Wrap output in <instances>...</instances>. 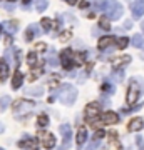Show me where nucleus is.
<instances>
[{"label":"nucleus","mask_w":144,"mask_h":150,"mask_svg":"<svg viewBox=\"0 0 144 150\" xmlns=\"http://www.w3.org/2000/svg\"><path fill=\"white\" fill-rule=\"evenodd\" d=\"M25 93H29V95H42L44 93V87H27L25 88Z\"/></svg>","instance_id":"nucleus-21"},{"label":"nucleus","mask_w":144,"mask_h":150,"mask_svg":"<svg viewBox=\"0 0 144 150\" xmlns=\"http://www.w3.org/2000/svg\"><path fill=\"white\" fill-rule=\"evenodd\" d=\"M75 57V64L77 65H82L85 62V54L84 52H77V54H72Z\"/></svg>","instance_id":"nucleus-26"},{"label":"nucleus","mask_w":144,"mask_h":150,"mask_svg":"<svg viewBox=\"0 0 144 150\" xmlns=\"http://www.w3.org/2000/svg\"><path fill=\"white\" fill-rule=\"evenodd\" d=\"M2 130H4V123H0V132H2Z\"/></svg>","instance_id":"nucleus-43"},{"label":"nucleus","mask_w":144,"mask_h":150,"mask_svg":"<svg viewBox=\"0 0 144 150\" xmlns=\"http://www.w3.org/2000/svg\"><path fill=\"white\" fill-rule=\"evenodd\" d=\"M143 127H144V120L141 117H138V118H133V120L129 122L128 130L129 132H138V130H141Z\"/></svg>","instance_id":"nucleus-13"},{"label":"nucleus","mask_w":144,"mask_h":150,"mask_svg":"<svg viewBox=\"0 0 144 150\" xmlns=\"http://www.w3.org/2000/svg\"><path fill=\"white\" fill-rule=\"evenodd\" d=\"M141 28H143V32H144V20L141 22Z\"/></svg>","instance_id":"nucleus-42"},{"label":"nucleus","mask_w":144,"mask_h":150,"mask_svg":"<svg viewBox=\"0 0 144 150\" xmlns=\"http://www.w3.org/2000/svg\"><path fill=\"white\" fill-rule=\"evenodd\" d=\"M57 85H59V79H57V77H52V79L49 80V87H50V88H55Z\"/></svg>","instance_id":"nucleus-34"},{"label":"nucleus","mask_w":144,"mask_h":150,"mask_svg":"<svg viewBox=\"0 0 144 150\" xmlns=\"http://www.w3.org/2000/svg\"><path fill=\"white\" fill-rule=\"evenodd\" d=\"M60 134H62V137H64V142H62V150L69 149L70 142H72V129H70V125H67V123L60 125Z\"/></svg>","instance_id":"nucleus-8"},{"label":"nucleus","mask_w":144,"mask_h":150,"mask_svg":"<svg viewBox=\"0 0 144 150\" xmlns=\"http://www.w3.org/2000/svg\"><path fill=\"white\" fill-rule=\"evenodd\" d=\"M129 62H131V57H128V55H126V57H119V59H116L112 62V67H114V69H121L123 65H128Z\"/></svg>","instance_id":"nucleus-20"},{"label":"nucleus","mask_w":144,"mask_h":150,"mask_svg":"<svg viewBox=\"0 0 144 150\" xmlns=\"http://www.w3.org/2000/svg\"><path fill=\"white\" fill-rule=\"evenodd\" d=\"M57 64H59V62H57V57L52 54L49 57V65H50V67H57Z\"/></svg>","instance_id":"nucleus-35"},{"label":"nucleus","mask_w":144,"mask_h":150,"mask_svg":"<svg viewBox=\"0 0 144 150\" xmlns=\"http://www.w3.org/2000/svg\"><path fill=\"white\" fill-rule=\"evenodd\" d=\"M65 2H67L69 5H75V4H77V0H65Z\"/></svg>","instance_id":"nucleus-41"},{"label":"nucleus","mask_w":144,"mask_h":150,"mask_svg":"<svg viewBox=\"0 0 144 150\" xmlns=\"http://www.w3.org/2000/svg\"><path fill=\"white\" fill-rule=\"evenodd\" d=\"M2 28L5 30L9 35H14V33L19 30V22H15V20H10V22H5L4 25H2Z\"/></svg>","instance_id":"nucleus-15"},{"label":"nucleus","mask_w":144,"mask_h":150,"mask_svg":"<svg viewBox=\"0 0 144 150\" xmlns=\"http://www.w3.org/2000/svg\"><path fill=\"white\" fill-rule=\"evenodd\" d=\"M102 139H104V130H97L96 134H94V137H92L91 144L87 145V150H94V149H97Z\"/></svg>","instance_id":"nucleus-11"},{"label":"nucleus","mask_w":144,"mask_h":150,"mask_svg":"<svg viewBox=\"0 0 144 150\" xmlns=\"http://www.w3.org/2000/svg\"><path fill=\"white\" fill-rule=\"evenodd\" d=\"M52 98H59V102H62L64 105H72L77 98V88L65 83L57 90V97H52Z\"/></svg>","instance_id":"nucleus-1"},{"label":"nucleus","mask_w":144,"mask_h":150,"mask_svg":"<svg viewBox=\"0 0 144 150\" xmlns=\"http://www.w3.org/2000/svg\"><path fill=\"white\" fill-rule=\"evenodd\" d=\"M85 140H87V130H85V127H80L77 132V147L79 149L85 144Z\"/></svg>","instance_id":"nucleus-19"},{"label":"nucleus","mask_w":144,"mask_h":150,"mask_svg":"<svg viewBox=\"0 0 144 150\" xmlns=\"http://www.w3.org/2000/svg\"><path fill=\"white\" fill-rule=\"evenodd\" d=\"M107 2L109 0H94V7H96L97 10H106Z\"/></svg>","instance_id":"nucleus-25"},{"label":"nucleus","mask_w":144,"mask_h":150,"mask_svg":"<svg viewBox=\"0 0 144 150\" xmlns=\"http://www.w3.org/2000/svg\"><path fill=\"white\" fill-rule=\"evenodd\" d=\"M114 43H116V40H114V37H111V35H106V37L99 38V48H101V50H107V48L111 47V45H114Z\"/></svg>","instance_id":"nucleus-14"},{"label":"nucleus","mask_w":144,"mask_h":150,"mask_svg":"<svg viewBox=\"0 0 144 150\" xmlns=\"http://www.w3.org/2000/svg\"><path fill=\"white\" fill-rule=\"evenodd\" d=\"M0 150H4V149H0Z\"/></svg>","instance_id":"nucleus-46"},{"label":"nucleus","mask_w":144,"mask_h":150,"mask_svg":"<svg viewBox=\"0 0 144 150\" xmlns=\"http://www.w3.org/2000/svg\"><path fill=\"white\" fill-rule=\"evenodd\" d=\"M29 2H30V0H24V4H25V5H27V4H29Z\"/></svg>","instance_id":"nucleus-44"},{"label":"nucleus","mask_w":144,"mask_h":150,"mask_svg":"<svg viewBox=\"0 0 144 150\" xmlns=\"http://www.w3.org/2000/svg\"><path fill=\"white\" fill-rule=\"evenodd\" d=\"M34 108V102L32 100H27V98H19L17 102H14V115L17 118L24 117L27 113H30Z\"/></svg>","instance_id":"nucleus-2"},{"label":"nucleus","mask_w":144,"mask_h":150,"mask_svg":"<svg viewBox=\"0 0 144 150\" xmlns=\"http://www.w3.org/2000/svg\"><path fill=\"white\" fill-rule=\"evenodd\" d=\"M19 147H29L30 150H37V140L35 139H24V140H20L19 142Z\"/></svg>","instance_id":"nucleus-17"},{"label":"nucleus","mask_w":144,"mask_h":150,"mask_svg":"<svg viewBox=\"0 0 144 150\" xmlns=\"http://www.w3.org/2000/svg\"><path fill=\"white\" fill-rule=\"evenodd\" d=\"M117 122H119V115L116 112H104L97 120H92L91 123L94 125V127H97L99 123H104V125H114V123H117Z\"/></svg>","instance_id":"nucleus-5"},{"label":"nucleus","mask_w":144,"mask_h":150,"mask_svg":"<svg viewBox=\"0 0 144 150\" xmlns=\"http://www.w3.org/2000/svg\"><path fill=\"white\" fill-rule=\"evenodd\" d=\"M141 93H143V88H139L138 80H136V79H133V80H131V83H129L128 95H126V98H128V105H131V107H133V105H136V102L139 100Z\"/></svg>","instance_id":"nucleus-3"},{"label":"nucleus","mask_w":144,"mask_h":150,"mask_svg":"<svg viewBox=\"0 0 144 150\" xmlns=\"http://www.w3.org/2000/svg\"><path fill=\"white\" fill-rule=\"evenodd\" d=\"M106 12H107V18H109V20H119V18L123 17L124 8L117 0H112V2H107Z\"/></svg>","instance_id":"nucleus-4"},{"label":"nucleus","mask_w":144,"mask_h":150,"mask_svg":"<svg viewBox=\"0 0 144 150\" xmlns=\"http://www.w3.org/2000/svg\"><path fill=\"white\" fill-rule=\"evenodd\" d=\"M22 82H24V75H22V72L19 69L15 70V74H14V79H12V88H19V87L22 85Z\"/></svg>","instance_id":"nucleus-16"},{"label":"nucleus","mask_w":144,"mask_h":150,"mask_svg":"<svg viewBox=\"0 0 144 150\" xmlns=\"http://www.w3.org/2000/svg\"><path fill=\"white\" fill-rule=\"evenodd\" d=\"M60 64H62V67H64L65 70L72 69L74 62H72V50H70V48H65V50L60 52Z\"/></svg>","instance_id":"nucleus-9"},{"label":"nucleus","mask_w":144,"mask_h":150,"mask_svg":"<svg viewBox=\"0 0 144 150\" xmlns=\"http://www.w3.org/2000/svg\"><path fill=\"white\" fill-rule=\"evenodd\" d=\"M131 12L134 18H141L144 15V0H134L131 5Z\"/></svg>","instance_id":"nucleus-10"},{"label":"nucleus","mask_w":144,"mask_h":150,"mask_svg":"<svg viewBox=\"0 0 144 150\" xmlns=\"http://www.w3.org/2000/svg\"><path fill=\"white\" fill-rule=\"evenodd\" d=\"M47 5H49L47 0H39V2H37V10L39 12H44L45 8H47Z\"/></svg>","instance_id":"nucleus-31"},{"label":"nucleus","mask_w":144,"mask_h":150,"mask_svg":"<svg viewBox=\"0 0 144 150\" xmlns=\"http://www.w3.org/2000/svg\"><path fill=\"white\" fill-rule=\"evenodd\" d=\"M27 62H29V65H30V67L37 65V62H39V59H37V52H30V54H29V57H27Z\"/></svg>","instance_id":"nucleus-23"},{"label":"nucleus","mask_w":144,"mask_h":150,"mask_svg":"<svg viewBox=\"0 0 144 150\" xmlns=\"http://www.w3.org/2000/svg\"><path fill=\"white\" fill-rule=\"evenodd\" d=\"M80 8H87V7H89V4H87V0H84V2H80Z\"/></svg>","instance_id":"nucleus-39"},{"label":"nucleus","mask_w":144,"mask_h":150,"mask_svg":"<svg viewBox=\"0 0 144 150\" xmlns=\"http://www.w3.org/2000/svg\"><path fill=\"white\" fill-rule=\"evenodd\" d=\"M39 139H40V142H42V145L45 147V149H54L55 147V137H54L50 132H44V130H40L39 132Z\"/></svg>","instance_id":"nucleus-7"},{"label":"nucleus","mask_w":144,"mask_h":150,"mask_svg":"<svg viewBox=\"0 0 144 150\" xmlns=\"http://www.w3.org/2000/svg\"><path fill=\"white\" fill-rule=\"evenodd\" d=\"M114 80H117V82L123 80V72H121V70H117V74L114 75Z\"/></svg>","instance_id":"nucleus-38"},{"label":"nucleus","mask_w":144,"mask_h":150,"mask_svg":"<svg viewBox=\"0 0 144 150\" xmlns=\"http://www.w3.org/2000/svg\"><path fill=\"white\" fill-rule=\"evenodd\" d=\"M9 2H14V0H9Z\"/></svg>","instance_id":"nucleus-45"},{"label":"nucleus","mask_w":144,"mask_h":150,"mask_svg":"<svg viewBox=\"0 0 144 150\" xmlns=\"http://www.w3.org/2000/svg\"><path fill=\"white\" fill-rule=\"evenodd\" d=\"M70 37H72V32H70V30H65L64 33H60L59 35V40L60 42H65V40H69Z\"/></svg>","instance_id":"nucleus-32"},{"label":"nucleus","mask_w":144,"mask_h":150,"mask_svg":"<svg viewBox=\"0 0 144 150\" xmlns=\"http://www.w3.org/2000/svg\"><path fill=\"white\" fill-rule=\"evenodd\" d=\"M9 77V64L5 60H0V82H5Z\"/></svg>","instance_id":"nucleus-18"},{"label":"nucleus","mask_w":144,"mask_h":150,"mask_svg":"<svg viewBox=\"0 0 144 150\" xmlns=\"http://www.w3.org/2000/svg\"><path fill=\"white\" fill-rule=\"evenodd\" d=\"M99 27H102L104 30H111V23H109V18L107 17H101L99 18Z\"/></svg>","instance_id":"nucleus-24"},{"label":"nucleus","mask_w":144,"mask_h":150,"mask_svg":"<svg viewBox=\"0 0 144 150\" xmlns=\"http://www.w3.org/2000/svg\"><path fill=\"white\" fill-rule=\"evenodd\" d=\"M42 27L45 32H49L50 30V27H52V22H50V18H42Z\"/></svg>","instance_id":"nucleus-33"},{"label":"nucleus","mask_w":144,"mask_h":150,"mask_svg":"<svg viewBox=\"0 0 144 150\" xmlns=\"http://www.w3.org/2000/svg\"><path fill=\"white\" fill-rule=\"evenodd\" d=\"M128 43H129V38L128 37L117 38V48H126V47H128Z\"/></svg>","instance_id":"nucleus-30"},{"label":"nucleus","mask_w":144,"mask_h":150,"mask_svg":"<svg viewBox=\"0 0 144 150\" xmlns=\"http://www.w3.org/2000/svg\"><path fill=\"white\" fill-rule=\"evenodd\" d=\"M85 118L92 122L96 117H99V112H101V103L99 102H91L89 105H85Z\"/></svg>","instance_id":"nucleus-6"},{"label":"nucleus","mask_w":144,"mask_h":150,"mask_svg":"<svg viewBox=\"0 0 144 150\" xmlns=\"http://www.w3.org/2000/svg\"><path fill=\"white\" fill-rule=\"evenodd\" d=\"M102 88H104L106 92H111V93H114V87H109V83H104V85H102Z\"/></svg>","instance_id":"nucleus-37"},{"label":"nucleus","mask_w":144,"mask_h":150,"mask_svg":"<svg viewBox=\"0 0 144 150\" xmlns=\"http://www.w3.org/2000/svg\"><path fill=\"white\" fill-rule=\"evenodd\" d=\"M4 42H5V47H10V37H5V40H4Z\"/></svg>","instance_id":"nucleus-40"},{"label":"nucleus","mask_w":144,"mask_h":150,"mask_svg":"<svg viewBox=\"0 0 144 150\" xmlns=\"http://www.w3.org/2000/svg\"><path fill=\"white\" fill-rule=\"evenodd\" d=\"M42 75V69L39 67V69H35V70H32L30 72V75H29V79H30V82H34V80H37L39 77Z\"/></svg>","instance_id":"nucleus-27"},{"label":"nucleus","mask_w":144,"mask_h":150,"mask_svg":"<svg viewBox=\"0 0 144 150\" xmlns=\"http://www.w3.org/2000/svg\"><path fill=\"white\" fill-rule=\"evenodd\" d=\"M133 45H134V47H138V48L144 47V37H143V35L136 33V35L133 37Z\"/></svg>","instance_id":"nucleus-22"},{"label":"nucleus","mask_w":144,"mask_h":150,"mask_svg":"<svg viewBox=\"0 0 144 150\" xmlns=\"http://www.w3.org/2000/svg\"><path fill=\"white\" fill-rule=\"evenodd\" d=\"M9 105H10V97H9V95H4L2 98H0V108H2V110H5Z\"/></svg>","instance_id":"nucleus-28"},{"label":"nucleus","mask_w":144,"mask_h":150,"mask_svg":"<svg viewBox=\"0 0 144 150\" xmlns=\"http://www.w3.org/2000/svg\"><path fill=\"white\" fill-rule=\"evenodd\" d=\"M40 33H42V32H40V28H39V25H35V23H34V25H29V27H27L25 38L29 40V42H30L32 38H35L37 35H40Z\"/></svg>","instance_id":"nucleus-12"},{"label":"nucleus","mask_w":144,"mask_h":150,"mask_svg":"<svg viewBox=\"0 0 144 150\" xmlns=\"http://www.w3.org/2000/svg\"><path fill=\"white\" fill-rule=\"evenodd\" d=\"M37 123H39V127H45V125H49V117L47 115H39V118H37Z\"/></svg>","instance_id":"nucleus-29"},{"label":"nucleus","mask_w":144,"mask_h":150,"mask_svg":"<svg viewBox=\"0 0 144 150\" xmlns=\"http://www.w3.org/2000/svg\"><path fill=\"white\" fill-rule=\"evenodd\" d=\"M44 50H47V45H45V43H37V45H35V50H34V52H44Z\"/></svg>","instance_id":"nucleus-36"}]
</instances>
